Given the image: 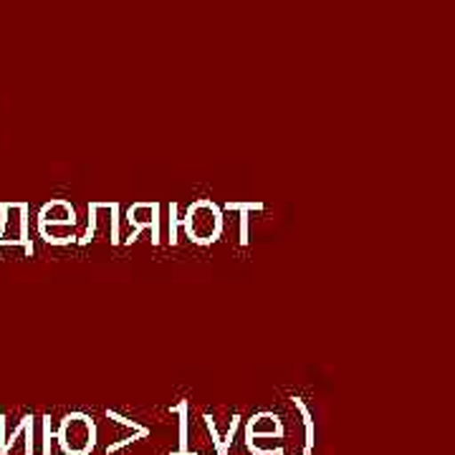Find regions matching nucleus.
Segmentation results:
<instances>
[{
	"mask_svg": "<svg viewBox=\"0 0 455 455\" xmlns=\"http://www.w3.org/2000/svg\"><path fill=\"white\" fill-rule=\"evenodd\" d=\"M175 215H178V205L172 203L170 205V243L172 245L178 243V220H175Z\"/></svg>",
	"mask_w": 455,
	"mask_h": 455,
	"instance_id": "f257e3e1",
	"label": "nucleus"
},
{
	"mask_svg": "<svg viewBox=\"0 0 455 455\" xmlns=\"http://www.w3.org/2000/svg\"><path fill=\"white\" fill-rule=\"evenodd\" d=\"M228 211H260V203H228Z\"/></svg>",
	"mask_w": 455,
	"mask_h": 455,
	"instance_id": "f03ea898",
	"label": "nucleus"
}]
</instances>
